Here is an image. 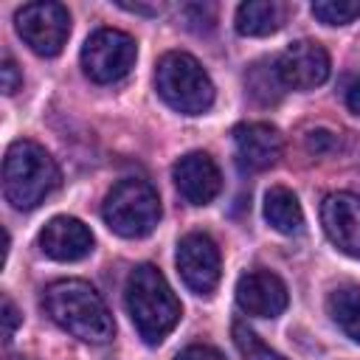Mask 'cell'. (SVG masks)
I'll return each instance as SVG.
<instances>
[{
    "label": "cell",
    "mask_w": 360,
    "mask_h": 360,
    "mask_svg": "<svg viewBox=\"0 0 360 360\" xmlns=\"http://www.w3.org/2000/svg\"><path fill=\"white\" fill-rule=\"evenodd\" d=\"M42 304L56 326L84 343H107L115 332L104 298L82 278H59L48 284Z\"/></svg>",
    "instance_id": "obj_1"
},
{
    "label": "cell",
    "mask_w": 360,
    "mask_h": 360,
    "mask_svg": "<svg viewBox=\"0 0 360 360\" xmlns=\"http://www.w3.org/2000/svg\"><path fill=\"white\" fill-rule=\"evenodd\" d=\"M124 301H127V312H129L138 335L149 346L160 343L177 326V321L183 315L177 295L172 292L166 276L155 264H138L129 273Z\"/></svg>",
    "instance_id": "obj_2"
},
{
    "label": "cell",
    "mask_w": 360,
    "mask_h": 360,
    "mask_svg": "<svg viewBox=\"0 0 360 360\" xmlns=\"http://www.w3.org/2000/svg\"><path fill=\"white\" fill-rule=\"evenodd\" d=\"M59 186L56 160L34 141H14L3 158V194L20 208L31 211Z\"/></svg>",
    "instance_id": "obj_3"
},
{
    "label": "cell",
    "mask_w": 360,
    "mask_h": 360,
    "mask_svg": "<svg viewBox=\"0 0 360 360\" xmlns=\"http://www.w3.org/2000/svg\"><path fill=\"white\" fill-rule=\"evenodd\" d=\"M158 96L183 115H200L214 104V84L202 65L183 51H169L155 68Z\"/></svg>",
    "instance_id": "obj_4"
},
{
    "label": "cell",
    "mask_w": 360,
    "mask_h": 360,
    "mask_svg": "<svg viewBox=\"0 0 360 360\" xmlns=\"http://www.w3.org/2000/svg\"><path fill=\"white\" fill-rule=\"evenodd\" d=\"M101 217L107 228L124 239H141L160 222V197L146 180H121L104 197Z\"/></svg>",
    "instance_id": "obj_5"
},
{
    "label": "cell",
    "mask_w": 360,
    "mask_h": 360,
    "mask_svg": "<svg viewBox=\"0 0 360 360\" xmlns=\"http://www.w3.org/2000/svg\"><path fill=\"white\" fill-rule=\"evenodd\" d=\"M135 53L138 45L127 31L98 28L82 45V68L93 82L110 84L129 73V68L135 65Z\"/></svg>",
    "instance_id": "obj_6"
},
{
    "label": "cell",
    "mask_w": 360,
    "mask_h": 360,
    "mask_svg": "<svg viewBox=\"0 0 360 360\" xmlns=\"http://www.w3.org/2000/svg\"><path fill=\"white\" fill-rule=\"evenodd\" d=\"M17 34L39 56H56L70 37V14L62 3H28L14 17Z\"/></svg>",
    "instance_id": "obj_7"
},
{
    "label": "cell",
    "mask_w": 360,
    "mask_h": 360,
    "mask_svg": "<svg viewBox=\"0 0 360 360\" xmlns=\"http://www.w3.org/2000/svg\"><path fill=\"white\" fill-rule=\"evenodd\" d=\"M177 273L183 284L197 295H211L222 276L219 248L208 233H186L177 245Z\"/></svg>",
    "instance_id": "obj_8"
},
{
    "label": "cell",
    "mask_w": 360,
    "mask_h": 360,
    "mask_svg": "<svg viewBox=\"0 0 360 360\" xmlns=\"http://www.w3.org/2000/svg\"><path fill=\"white\" fill-rule=\"evenodd\" d=\"M321 222L329 242L352 259H360V194L332 191L321 202Z\"/></svg>",
    "instance_id": "obj_9"
},
{
    "label": "cell",
    "mask_w": 360,
    "mask_h": 360,
    "mask_svg": "<svg viewBox=\"0 0 360 360\" xmlns=\"http://www.w3.org/2000/svg\"><path fill=\"white\" fill-rule=\"evenodd\" d=\"M278 76L284 87L292 90H315L329 79V53L321 42L298 39L276 59Z\"/></svg>",
    "instance_id": "obj_10"
},
{
    "label": "cell",
    "mask_w": 360,
    "mask_h": 360,
    "mask_svg": "<svg viewBox=\"0 0 360 360\" xmlns=\"http://www.w3.org/2000/svg\"><path fill=\"white\" fill-rule=\"evenodd\" d=\"M174 186L180 197L191 205H208L222 191V174L211 155L205 152H188L183 155L172 169Z\"/></svg>",
    "instance_id": "obj_11"
},
{
    "label": "cell",
    "mask_w": 360,
    "mask_h": 360,
    "mask_svg": "<svg viewBox=\"0 0 360 360\" xmlns=\"http://www.w3.org/2000/svg\"><path fill=\"white\" fill-rule=\"evenodd\" d=\"M287 287L270 270H248L236 281V304L253 318H276L287 309Z\"/></svg>",
    "instance_id": "obj_12"
},
{
    "label": "cell",
    "mask_w": 360,
    "mask_h": 360,
    "mask_svg": "<svg viewBox=\"0 0 360 360\" xmlns=\"http://www.w3.org/2000/svg\"><path fill=\"white\" fill-rule=\"evenodd\" d=\"M233 146H236V160L245 172H264L270 169L284 149V138L273 124H239L233 129Z\"/></svg>",
    "instance_id": "obj_13"
},
{
    "label": "cell",
    "mask_w": 360,
    "mask_h": 360,
    "mask_svg": "<svg viewBox=\"0 0 360 360\" xmlns=\"http://www.w3.org/2000/svg\"><path fill=\"white\" fill-rule=\"evenodd\" d=\"M39 248L53 262H79L93 250V233L76 217H53L39 231Z\"/></svg>",
    "instance_id": "obj_14"
},
{
    "label": "cell",
    "mask_w": 360,
    "mask_h": 360,
    "mask_svg": "<svg viewBox=\"0 0 360 360\" xmlns=\"http://www.w3.org/2000/svg\"><path fill=\"white\" fill-rule=\"evenodd\" d=\"M287 11L278 0H248L236 8V31L242 37H270L284 25Z\"/></svg>",
    "instance_id": "obj_15"
},
{
    "label": "cell",
    "mask_w": 360,
    "mask_h": 360,
    "mask_svg": "<svg viewBox=\"0 0 360 360\" xmlns=\"http://www.w3.org/2000/svg\"><path fill=\"white\" fill-rule=\"evenodd\" d=\"M264 219L278 233H298L304 225V211L298 197L284 186H273L264 194Z\"/></svg>",
    "instance_id": "obj_16"
},
{
    "label": "cell",
    "mask_w": 360,
    "mask_h": 360,
    "mask_svg": "<svg viewBox=\"0 0 360 360\" xmlns=\"http://www.w3.org/2000/svg\"><path fill=\"white\" fill-rule=\"evenodd\" d=\"M326 312L338 329L360 343V284H340L326 298Z\"/></svg>",
    "instance_id": "obj_17"
},
{
    "label": "cell",
    "mask_w": 360,
    "mask_h": 360,
    "mask_svg": "<svg viewBox=\"0 0 360 360\" xmlns=\"http://www.w3.org/2000/svg\"><path fill=\"white\" fill-rule=\"evenodd\" d=\"M248 90L259 104H276L284 96V82L278 76V68L273 62H256L253 68H248Z\"/></svg>",
    "instance_id": "obj_18"
},
{
    "label": "cell",
    "mask_w": 360,
    "mask_h": 360,
    "mask_svg": "<svg viewBox=\"0 0 360 360\" xmlns=\"http://www.w3.org/2000/svg\"><path fill=\"white\" fill-rule=\"evenodd\" d=\"M233 343L242 354V360H284L278 352H273L245 321H233Z\"/></svg>",
    "instance_id": "obj_19"
},
{
    "label": "cell",
    "mask_w": 360,
    "mask_h": 360,
    "mask_svg": "<svg viewBox=\"0 0 360 360\" xmlns=\"http://www.w3.org/2000/svg\"><path fill=\"white\" fill-rule=\"evenodd\" d=\"M312 17L326 25H349L360 17V0H318L312 3Z\"/></svg>",
    "instance_id": "obj_20"
},
{
    "label": "cell",
    "mask_w": 360,
    "mask_h": 360,
    "mask_svg": "<svg viewBox=\"0 0 360 360\" xmlns=\"http://www.w3.org/2000/svg\"><path fill=\"white\" fill-rule=\"evenodd\" d=\"M183 17H186V25L188 28H214V20H217V8L208 6V3H191L183 8Z\"/></svg>",
    "instance_id": "obj_21"
},
{
    "label": "cell",
    "mask_w": 360,
    "mask_h": 360,
    "mask_svg": "<svg viewBox=\"0 0 360 360\" xmlns=\"http://www.w3.org/2000/svg\"><path fill=\"white\" fill-rule=\"evenodd\" d=\"M0 321H3V343H11V338H14V332H17L20 321H22V315L17 312V307H14V301H11L8 295H3Z\"/></svg>",
    "instance_id": "obj_22"
},
{
    "label": "cell",
    "mask_w": 360,
    "mask_h": 360,
    "mask_svg": "<svg viewBox=\"0 0 360 360\" xmlns=\"http://www.w3.org/2000/svg\"><path fill=\"white\" fill-rule=\"evenodd\" d=\"M335 146H338V138H335V132H329V129H312V132L307 135V149L315 152V155L332 152Z\"/></svg>",
    "instance_id": "obj_23"
},
{
    "label": "cell",
    "mask_w": 360,
    "mask_h": 360,
    "mask_svg": "<svg viewBox=\"0 0 360 360\" xmlns=\"http://www.w3.org/2000/svg\"><path fill=\"white\" fill-rule=\"evenodd\" d=\"M0 79H3V93H6V96H11V93L20 90L22 73H20V68H17L14 59H3V65H0Z\"/></svg>",
    "instance_id": "obj_24"
},
{
    "label": "cell",
    "mask_w": 360,
    "mask_h": 360,
    "mask_svg": "<svg viewBox=\"0 0 360 360\" xmlns=\"http://www.w3.org/2000/svg\"><path fill=\"white\" fill-rule=\"evenodd\" d=\"M174 360H225L214 346H202V343H194V346H186L183 352L174 354Z\"/></svg>",
    "instance_id": "obj_25"
},
{
    "label": "cell",
    "mask_w": 360,
    "mask_h": 360,
    "mask_svg": "<svg viewBox=\"0 0 360 360\" xmlns=\"http://www.w3.org/2000/svg\"><path fill=\"white\" fill-rule=\"evenodd\" d=\"M346 107L360 115V76H354L349 84H346Z\"/></svg>",
    "instance_id": "obj_26"
},
{
    "label": "cell",
    "mask_w": 360,
    "mask_h": 360,
    "mask_svg": "<svg viewBox=\"0 0 360 360\" xmlns=\"http://www.w3.org/2000/svg\"><path fill=\"white\" fill-rule=\"evenodd\" d=\"M121 8H127V11H138V14H158L160 11V6H141V3H118Z\"/></svg>",
    "instance_id": "obj_27"
},
{
    "label": "cell",
    "mask_w": 360,
    "mask_h": 360,
    "mask_svg": "<svg viewBox=\"0 0 360 360\" xmlns=\"http://www.w3.org/2000/svg\"><path fill=\"white\" fill-rule=\"evenodd\" d=\"M6 360H28V357H6Z\"/></svg>",
    "instance_id": "obj_28"
}]
</instances>
